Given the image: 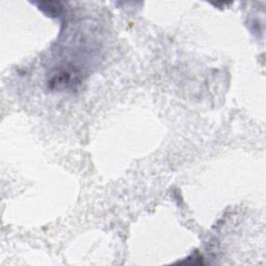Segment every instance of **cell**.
<instances>
[{"instance_id": "cell-1", "label": "cell", "mask_w": 266, "mask_h": 266, "mask_svg": "<svg viewBox=\"0 0 266 266\" xmlns=\"http://www.w3.org/2000/svg\"><path fill=\"white\" fill-rule=\"evenodd\" d=\"M39 8L41 11L44 12L50 17L56 18L57 16H61L63 11V8L62 6L61 2H55V1H46V2H41L39 3Z\"/></svg>"}]
</instances>
